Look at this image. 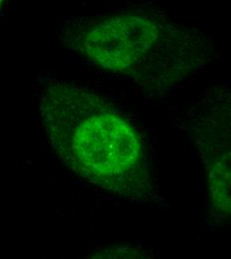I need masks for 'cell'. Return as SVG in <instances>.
I'll return each instance as SVG.
<instances>
[{
    "label": "cell",
    "instance_id": "5",
    "mask_svg": "<svg viewBox=\"0 0 231 259\" xmlns=\"http://www.w3.org/2000/svg\"><path fill=\"white\" fill-rule=\"evenodd\" d=\"M1 3H2V2H1V1H0V7H1Z\"/></svg>",
    "mask_w": 231,
    "mask_h": 259
},
{
    "label": "cell",
    "instance_id": "1",
    "mask_svg": "<svg viewBox=\"0 0 231 259\" xmlns=\"http://www.w3.org/2000/svg\"><path fill=\"white\" fill-rule=\"evenodd\" d=\"M40 114L57 156L81 178L127 198L155 195L137 131L104 98L53 81L42 93Z\"/></svg>",
    "mask_w": 231,
    "mask_h": 259
},
{
    "label": "cell",
    "instance_id": "4",
    "mask_svg": "<svg viewBox=\"0 0 231 259\" xmlns=\"http://www.w3.org/2000/svg\"><path fill=\"white\" fill-rule=\"evenodd\" d=\"M90 259H150L147 250L132 244L116 245L96 253Z\"/></svg>",
    "mask_w": 231,
    "mask_h": 259
},
{
    "label": "cell",
    "instance_id": "2",
    "mask_svg": "<svg viewBox=\"0 0 231 259\" xmlns=\"http://www.w3.org/2000/svg\"><path fill=\"white\" fill-rule=\"evenodd\" d=\"M63 40L101 68L161 95L204 64L211 50L206 34L153 7L78 18L65 26Z\"/></svg>",
    "mask_w": 231,
    "mask_h": 259
},
{
    "label": "cell",
    "instance_id": "3",
    "mask_svg": "<svg viewBox=\"0 0 231 259\" xmlns=\"http://www.w3.org/2000/svg\"><path fill=\"white\" fill-rule=\"evenodd\" d=\"M190 133L205 174L210 215L231 220V84L213 87L190 112Z\"/></svg>",
    "mask_w": 231,
    "mask_h": 259
}]
</instances>
